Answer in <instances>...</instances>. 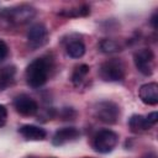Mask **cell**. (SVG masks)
<instances>
[{
	"instance_id": "ac0fdd59",
	"label": "cell",
	"mask_w": 158,
	"mask_h": 158,
	"mask_svg": "<svg viewBox=\"0 0 158 158\" xmlns=\"http://www.w3.org/2000/svg\"><path fill=\"white\" fill-rule=\"evenodd\" d=\"M74 116H75V111L72 107H64L62 110L60 117H63V120H73Z\"/></svg>"
},
{
	"instance_id": "ba28073f",
	"label": "cell",
	"mask_w": 158,
	"mask_h": 158,
	"mask_svg": "<svg viewBox=\"0 0 158 158\" xmlns=\"http://www.w3.org/2000/svg\"><path fill=\"white\" fill-rule=\"evenodd\" d=\"M14 107L22 116H33L38 111L36 100L26 94H20L14 99Z\"/></svg>"
},
{
	"instance_id": "6da1fadb",
	"label": "cell",
	"mask_w": 158,
	"mask_h": 158,
	"mask_svg": "<svg viewBox=\"0 0 158 158\" xmlns=\"http://www.w3.org/2000/svg\"><path fill=\"white\" fill-rule=\"evenodd\" d=\"M51 68H52V64L49 58H46V57L36 58L26 68V72H25L26 83L33 89L41 88L48 80Z\"/></svg>"
},
{
	"instance_id": "ffe728a7",
	"label": "cell",
	"mask_w": 158,
	"mask_h": 158,
	"mask_svg": "<svg viewBox=\"0 0 158 158\" xmlns=\"http://www.w3.org/2000/svg\"><path fill=\"white\" fill-rule=\"evenodd\" d=\"M7 120V109L0 104V127H2L6 123Z\"/></svg>"
},
{
	"instance_id": "7a4b0ae2",
	"label": "cell",
	"mask_w": 158,
	"mask_h": 158,
	"mask_svg": "<svg viewBox=\"0 0 158 158\" xmlns=\"http://www.w3.org/2000/svg\"><path fill=\"white\" fill-rule=\"evenodd\" d=\"M36 16V9L27 4L11 6L0 11V17L11 25H25Z\"/></svg>"
},
{
	"instance_id": "5bb4252c",
	"label": "cell",
	"mask_w": 158,
	"mask_h": 158,
	"mask_svg": "<svg viewBox=\"0 0 158 158\" xmlns=\"http://www.w3.org/2000/svg\"><path fill=\"white\" fill-rule=\"evenodd\" d=\"M16 69L14 65H7L0 69V91L11 85L15 80Z\"/></svg>"
},
{
	"instance_id": "44dd1931",
	"label": "cell",
	"mask_w": 158,
	"mask_h": 158,
	"mask_svg": "<svg viewBox=\"0 0 158 158\" xmlns=\"http://www.w3.org/2000/svg\"><path fill=\"white\" fill-rule=\"evenodd\" d=\"M147 120H148V122L153 126V125H156L157 123V121H158V114L154 111V112H151V114H148L147 116Z\"/></svg>"
},
{
	"instance_id": "5b68a950",
	"label": "cell",
	"mask_w": 158,
	"mask_h": 158,
	"mask_svg": "<svg viewBox=\"0 0 158 158\" xmlns=\"http://www.w3.org/2000/svg\"><path fill=\"white\" fill-rule=\"evenodd\" d=\"M118 143V135L111 130H100L93 138V148L102 154L110 153Z\"/></svg>"
},
{
	"instance_id": "e0dca14e",
	"label": "cell",
	"mask_w": 158,
	"mask_h": 158,
	"mask_svg": "<svg viewBox=\"0 0 158 158\" xmlns=\"http://www.w3.org/2000/svg\"><path fill=\"white\" fill-rule=\"evenodd\" d=\"M99 48H100V51L104 52V53H115V52L121 51V44H120L117 41H115V40L104 38V40L100 41Z\"/></svg>"
},
{
	"instance_id": "d6986e66",
	"label": "cell",
	"mask_w": 158,
	"mask_h": 158,
	"mask_svg": "<svg viewBox=\"0 0 158 158\" xmlns=\"http://www.w3.org/2000/svg\"><path fill=\"white\" fill-rule=\"evenodd\" d=\"M7 56H9V47L2 40H0V62L5 60Z\"/></svg>"
},
{
	"instance_id": "4fadbf2b",
	"label": "cell",
	"mask_w": 158,
	"mask_h": 158,
	"mask_svg": "<svg viewBox=\"0 0 158 158\" xmlns=\"http://www.w3.org/2000/svg\"><path fill=\"white\" fill-rule=\"evenodd\" d=\"M90 14V7L88 5H79L69 9H62L58 11L59 16L67 17V19H73V17H85Z\"/></svg>"
},
{
	"instance_id": "2e32d148",
	"label": "cell",
	"mask_w": 158,
	"mask_h": 158,
	"mask_svg": "<svg viewBox=\"0 0 158 158\" xmlns=\"http://www.w3.org/2000/svg\"><path fill=\"white\" fill-rule=\"evenodd\" d=\"M89 70H90V68L86 64H80V65L75 67V69H74V72L72 74V83L75 86H79L84 81V79L88 75Z\"/></svg>"
},
{
	"instance_id": "9a60e30c",
	"label": "cell",
	"mask_w": 158,
	"mask_h": 158,
	"mask_svg": "<svg viewBox=\"0 0 158 158\" xmlns=\"http://www.w3.org/2000/svg\"><path fill=\"white\" fill-rule=\"evenodd\" d=\"M67 54L72 58H81L85 53V44L79 40H72L65 46Z\"/></svg>"
},
{
	"instance_id": "8992f818",
	"label": "cell",
	"mask_w": 158,
	"mask_h": 158,
	"mask_svg": "<svg viewBox=\"0 0 158 158\" xmlns=\"http://www.w3.org/2000/svg\"><path fill=\"white\" fill-rule=\"evenodd\" d=\"M133 62L136 68L143 75H151L154 72V53L151 48H141L135 52Z\"/></svg>"
},
{
	"instance_id": "30bf717a",
	"label": "cell",
	"mask_w": 158,
	"mask_h": 158,
	"mask_svg": "<svg viewBox=\"0 0 158 158\" xmlns=\"http://www.w3.org/2000/svg\"><path fill=\"white\" fill-rule=\"evenodd\" d=\"M139 99L146 105H157L158 104V84L157 83H147L141 85L138 90Z\"/></svg>"
},
{
	"instance_id": "7402d4cb",
	"label": "cell",
	"mask_w": 158,
	"mask_h": 158,
	"mask_svg": "<svg viewBox=\"0 0 158 158\" xmlns=\"http://www.w3.org/2000/svg\"><path fill=\"white\" fill-rule=\"evenodd\" d=\"M157 19H158V14H157V12H154V14H153V16H152V19H151V23H152V26H153V28H154V30L157 28Z\"/></svg>"
},
{
	"instance_id": "3957f363",
	"label": "cell",
	"mask_w": 158,
	"mask_h": 158,
	"mask_svg": "<svg viewBox=\"0 0 158 158\" xmlns=\"http://www.w3.org/2000/svg\"><path fill=\"white\" fill-rule=\"evenodd\" d=\"M99 77L104 81L114 83V81H121L125 79L126 68L121 59L112 58L107 59L99 67Z\"/></svg>"
},
{
	"instance_id": "8fae6325",
	"label": "cell",
	"mask_w": 158,
	"mask_h": 158,
	"mask_svg": "<svg viewBox=\"0 0 158 158\" xmlns=\"http://www.w3.org/2000/svg\"><path fill=\"white\" fill-rule=\"evenodd\" d=\"M19 133L27 141H42L46 138L47 133L43 128L35 125H23L19 128Z\"/></svg>"
},
{
	"instance_id": "277c9868",
	"label": "cell",
	"mask_w": 158,
	"mask_h": 158,
	"mask_svg": "<svg viewBox=\"0 0 158 158\" xmlns=\"http://www.w3.org/2000/svg\"><path fill=\"white\" fill-rule=\"evenodd\" d=\"M93 115L102 123L114 125L118 120L120 107L114 101H100L93 107Z\"/></svg>"
},
{
	"instance_id": "cb8c5ba5",
	"label": "cell",
	"mask_w": 158,
	"mask_h": 158,
	"mask_svg": "<svg viewBox=\"0 0 158 158\" xmlns=\"http://www.w3.org/2000/svg\"><path fill=\"white\" fill-rule=\"evenodd\" d=\"M85 158H90V157H85Z\"/></svg>"
},
{
	"instance_id": "9c48e42d",
	"label": "cell",
	"mask_w": 158,
	"mask_h": 158,
	"mask_svg": "<svg viewBox=\"0 0 158 158\" xmlns=\"http://www.w3.org/2000/svg\"><path fill=\"white\" fill-rule=\"evenodd\" d=\"M80 136V132L78 128L75 127H63V128H59L54 132L53 137H52V144L53 146H63L65 143H69V142H73L75 139H78Z\"/></svg>"
},
{
	"instance_id": "603a6c76",
	"label": "cell",
	"mask_w": 158,
	"mask_h": 158,
	"mask_svg": "<svg viewBox=\"0 0 158 158\" xmlns=\"http://www.w3.org/2000/svg\"><path fill=\"white\" fill-rule=\"evenodd\" d=\"M26 158H36V157H26Z\"/></svg>"
},
{
	"instance_id": "52a82bcc",
	"label": "cell",
	"mask_w": 158,
	"mask_h": 158,
	"mask_svg": "<svg viewBox=\"0 0 158 158\" xmlns=\"http://www.w3.org/2000/svg\"><path fill=\"white\" fill-rule=\"evenodd\" d=\"M49 41V33L43 23H35L27 31V43L32 49H38L46 46Z\"/></svg>"
},
{
	"instance_id": "7c38bea8",
	"label": "cell",
	"mask_w": 158,
	"mask_h": 158,
	"mask_svg": "<svg viewBox=\"0 0 158 158\" xmlns=\"http://www.w3.org/2000/svg\"><path fill=\"white\" fill-rule=\"evenodd\" d=\"M128 127L133 133H142L146 132L152 127V125L148 122L147 117L143 115H132L128 120Z\"/></svg>"
}]
</instances>
